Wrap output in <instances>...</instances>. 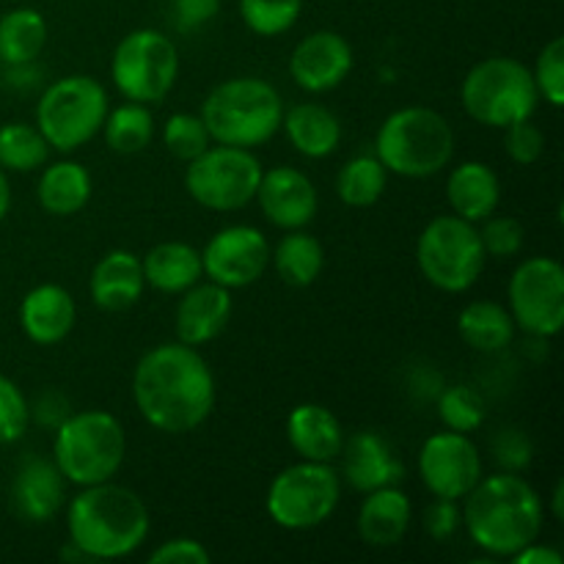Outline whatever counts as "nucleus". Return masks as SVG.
I'll return each mask as SVG.
<instances>
[{
  "mask_svg": "<svg viewBox=\"0 0 564 564\" xmlns=\"http://www.w3.org/2000/svg\"><path fill=\"white\" fill-rule=\"evenodd\" d=\"M132 400L149 427L185 435L215 411V378L202 352L191 345H158L138 361Z\"/></svg>",
  "mask_w": 564,
  "mask_h": 564,
  "instance_id": "nucleus-1",
  "label": "nucleus"
},
{
  "mask_svg": "<svg viewBox=\"0 0 564 564\" xmlns=\"http://www.w3.org/2000/svg\"><path fill=\"white\" fill-rule=\"evenodd\" d=\"M463 501L468 538L496 560H510L543 532V499L521 474L501 471L482 477Z\"/></svg>",
  "mask_w": 564,
  "mask_h": 564,
  "instance_id": "nucleus-2",
  "label": "nucleus"
},
{
  "mask_svg": "<svg viewBox=\"0 0 564 564\" xmlns=\"http://www.w3.org/2000/svg\"><path fill=\"white\" fill-rule=\"evenodd\" d=\"M147 501L135 490L110 482L88 485L66 507L69 543L88 562L132 556L149 538Z\"/></svg>",
  "mask_w": 564,
  "mask_h": 564,
  "instance_id": "nucleus-3",
  "label": "nucleus"
},
{
  "mask_svg": "<svg viewBox=\"0 0 564 564\" xmlns=\"http://www.w3.org/2000/svg\"><path fill=\"white\" fill-rule=\"evenodd\" d=\"M198 116L215 143L257 149L273 141L281 130L284 99L262 77H231L209 91Z\"/></svg>",
  "mask_w": 564,
  "mask_h": 564,
  "instance_id": "nucleus-4",
  "label": "nucleus"
},
{
  "mask_svg": "<svg viewBox=\"0 0 564 564\" xmlns=\"http://www.w3.org/2000/svg\"><path fill=\"white\" fill-rule=\"evenodd\" d=\"M457 138L449 121L433 108H400L380 124L375 154L389 174L427 180L441 174L455 158Z\"/></svg>",
  "mask_w": 564,
  "mask_h": 564,
  "instance_id": "nucleus-5",
  "label": "nucleus"
},
{
  "mask_svg": "<svg viewBox=\"0 0 564 564\" xmlns=\"http://www.w3.org/2000/svg\"><path fill=\"white\" fill-rule=\"evenodd\" d=\"M127 457V435L119 419L108 411L69 413L55 427L53 463L66 482L77 488L110 482Z\"/></svg>",
  "mask_w": 564,
  "mask_h": 564,
  "instance_id": "nucleus-6",
  "label": "nucleus"
},
{
  "mask_svg": "<svg viewBox=\"0 0 564 564\" xmlns=\"http://www.w3.org/2000/svg\"><path fill=\"white\" fill-rule=\"evenodd\" d=\"M460 99L477 124L505 130L516 121L532 119L540 91L527 64L510 55H494L468 69Z\"/></svg>",
  "mask_w": 564,
  "mask_h": 564,
  "instance_id": "nucleus-7",
  "label": "nucleus"
},
{
  "mask_svg": "<svg viewBox=\"0 0 564 564\" xmlns=\"http://www.w3.org/2000/svg\"><path fill=\"white\" fill-rule=\"evenodd\" d=\"M108 91L91 75H66L50 83L36 102V127L61 154H72L102 132Z\"/></svg>",
  "mask_w": 564,
  "mask_h": 564,
  "instance_id": "nucleus-8",
  "label": "nucleus"
},
{
  "mask_svg": "<svg viewBox=\"0 0 564 564\" xmlns=\"http://www.w3.org/2000/svg\"><path fill=\"white\" fill-rule=\"evenodd\" d=\"M416 262L435 290L460 295L477 284L488 257L477 224L452 213L424 226L416 242Z\"/></svg>",
  "mask_w": 564,
  "mask_h": 564,
  "instance_id": "nucleus-9",
  "label": "nucleus"
},
{
  "mask_svg": "<svg viewBox=\"0 0 564 564\" xmlns=\"http://www.w3.org/2000/svg\"><path fill=\"white\" fill-rule=\"evenodd\" d=\"M341 499V477L330 463L301 460L275 474L264 496L270 521L286 532H308L328 521Z\"/></svg>",
  "mask_w": 564,
  "mask_h": 564,
  "instance_id": "nucleus-10",
  "label": "nucleus"
},
{
  "mask_svg": "<svg viewBox=\"0 0 564 564\" xmlns=\"http://www.w3.org/2000/svg\"><path fill=\"white\" fill-rule=\"evenodd\" d=\"M180 75V50L154 28L127 33L110 58V77L119 94L130 102L158 105L174 88Z\"/></svg>",
  "mask_w": 564,
  "mask_h": 564,
  "instance_id": "nucleus-11",
  "label": "nucleus"
},
{
  "mask_svg": "<svg viewBox=\"0 0 564 564\" xmlns=\"http://www.w3.org/2000/svg\"><path fill=\"white\" fill-rule=\"evenodd\" d=\"M262 171L253 149L218 143L187 163L185 191L193 202L213 213H235L257 198Z\"/></svg>",
  "mask_w": 564,
  "mask_h": 564,
  "instance_id": "nucleus-12",
  "label": "nucleus"
},
{
  "mask_svg": "<svg viewBox=\"0 0 564 564\" xmlns=\"http://www.w3.org/2000/svg\"><path fill=\"white\" fill-rule=\"evenodd\" d=\"M516 328L534 339H551L564 325V268L551 257L521 262L507 286Z\"/></svg>",
  "mask_w": 564,
  "mask_h": 564,
  "instance_id": "nucleus-13",
  "label": "nucleus"
},
{
  "mask_svg": "<svg viewBox=\"0 0 564 564\" xmlns=\"http://www.w3.org/2000/svg\"><path fill=\"white\" fill-rule=\"evenodd\" d=\"M419 477L435 499L460 501L482 479V455L471 435L455 430L435 433L419 452Z\"/></svg>",
  "mask_w": 564,
  "mask_h": 564,
  "instance_id": "nucleus-14",
  "label": "nucleus"
},
{
  "mask_svg": "<svg viewBox=\"0 0 564 564\" xmlns=\"http://www.w3.org/2000/svg\"><path fill=\"white\" fill-rule=\"evenodd\" d=\"M204 275L226 290L257 284L270 264V242L257 226L235 224L213 235L202 251Z\"/></svg>",
  "mask_w": 564,
  "mask_h": 564,
  "instance_id": "nucleus-15",
  "label": "nucleus"
},
{
  "mask_svg": "<svg viewBox=\"0 0 564 564\" xmlns=\"http://www.w3.org/2000/svg\"><path fill=\"white\" fill-rule=\"evenodd\" d=\"M352 47L341 33L314 31L295 44L290 55V77L308 94L339 88L352 69Z\"/></svg>",
  "mask_w": 564,
  "mask_h": 564,
  "instance_id": "nucleus-16",
  "label": "nucleus"
},
{
  "mask_svg": "<svg viewBox=\"0 0 564 564\" xmlns=\"http://www.w3.org/2000/svg\"><path fill=\"white\" fill-rule=\"evenodd\" d=\"M257 202L264 218L275 229H306L319 209V196L314 182L292 165H275L262 171L257 187Z\"/></svg>",
  "mask_w": 564,
  "mask_h": 564,
  "instance_id": "nucleus-17",
  "label": "nucleus"
},
{
  "mask_svg": "<svg viewBox=\"0 0 564 564\" xmlns=\"http://www.w3.org/2000/svg\"><path fill=\"white\" fill-rule=\"evenodd\" d=\"M345 455V482L358 494H372L378 488L400 485L405 477L400 455L394 446L375 430H361V433L345 438L341 446Z\"/></svg>",
  "mask_w": 564,
  "mask_h": 564,
  "instance_id": "nucleus-18",
  "label": "nucleus"
},
{
  "mask_svg": "<svg viewBox=\"0 0 564 564\" xmlns=\"http://www.w3.org/2000/svg\"><path fill=\"white\" fill-rule=\"evenodd\" d=\"M66 501V479L53 460L25 457L11 482V510L25 523H47Z\"/></svg>",
  "mask_w": 564,
  "mask_h": 564,
  "instance_id": "nucleus-19",
  "label": "nucleus"
},
{
  "mask_svg": "<svg viewBox=\"0 0 564 564\" xmlns=\"http://www.w3.org/2000/svg\"><path fill=\"white\" fill-rule=\"evenodd\" d=\"M231 308H235L231 290L215 281H204V284L198 281L191 290L182 292V301L176 306V339L191 347L209 345L229 325Z\"/></svg>",
  "mask_w": 564,
  "mask_h": 564,
  "instance_id": "nucleus-20",
  "label": "nucleus"
},
{
  "mask_svg": "<svg viewBox=\"0 0 564 564\" xmlns=\"http://www.w3.org/2000/svg\"><path fill=\"white\" fill-rule=\"evenodd\" d=\"M77 323V303L58 284H39L22 297L20 325L39 347H53L72 334Z\"/></svg>",
  "mask_w": 564,
  "mask_h": 564,
  "instance_id": "nucleus-21",
  "label": "nucleus"
},
{
  "mask_svg": "<svg viewBox=\"0 0 564 564\" xmlns=\"http://www.w3.org/2000/svg\"><path fill=\"white\" fill-rule=\"evenodd\" d=\"M143 290H147V279H143L141 257L124 248L105 253L94 264L91 279H88L94 306L105 312H127L141 301Z\"/></svg>",
  "mask_w": 564,
  "mask_h": 564,
  "instance_id": "nucleus-22",
  "label": "nucleus"
},
{
  "mask_svg": "<svg viewBox=\"0 0 564 564\" xmlns=\"http://www.w3.org/2000/svg\"><path fill=\"white\" fill-rule=\"evenodd\" d=\"M286 438L292 449L301 455V460L334 463L341 457L345 446V427L336 419L334 411L317 402H303L295 405L286 416Z\"/></svg>",
  "mask_w": 564,
  "mask_h": 564,
  "instance_id": "nucleus-23",
  "label": "nucleus"
},
{
  "mask_svg": "<svg viewBox=\"0 0 564 564\" xmlns=\"http://www.w3.org/2000/svg\"><path fill=\"white\" fill-rule=\"evenodd\" d=\"M367 499L361 501L358 510V538L372 549H394L405 540L411 529L413 507L411 499L400 490V485L378 488L372 494H364Z\"/></svg>",
  "mask_w": 564,
  "mask_h": 564,
  "instance_id": "nucleus-24",
  "label": "nucleus"
},
{
  "mask_svg": "<svg viewBox=\"0 0 564 564\" xmlns=\"http://www.w3.org/2000/svg\"><path fill=\"white\" fill-rule=\"evenodd\" d=\"M446 202H449L452 213L471 224L490 218L501 204L499 174L479 160H466V163L455 165L446 180Z\"/></svg>",
  "mask_w": 564,
  "mask_h": 564,
  "instance_id": "nucleus-25",
  "label": "nucleus"
},
{
  "mask_svg": "<svg viewBox=\"0 0 564 564\" xmlns=\"http://www.w3.org/2000/svg\"><path fill=\"white\" fill-rule=\"evenodd\" d=\"M281 130H284L292 149L308 160L328 158L341 143L339 116L319 102L292 105L290 110H284Z\"/></svg>",
  "mask_w": 564,
  "mask_h": 564,
  "instance_id": "nucleus-26",
  "label": "nucleus"
},
{
  "mask_svg": "<svg viewBox=\"0 0 564 564\" xmlns=\"http://www.w3.org/2000/svg\"><path fill=\"white\" fill-rule=\"evenodd\" d=\"M147 286L163 295H182L204 279L202 251L180 240L160 242L141 259Z\"/></svg>",
  "mask_w": 564,
  "mask_h": 564,
  "instance_id": "nucleus-27",
  "label": "nucleus"
},
{
  "mask_svg": "<svg viewBox=\"0 0 564 564\" xmlns=\"http://www.w3.org/2000/svg\"><path fill=\"white\" fill-rule=\"evenodd\" d=\"M91 191L94 182L86 165L75 163V160H58V163H50L39 176L36 198L47 215L69 218L86 207Z\"/></svg>",
  "mask_w": 564,
  "mask_h": 564,
  "instance_id": "nucleus-28",
  "label": "nucleus"
},
{
  "mask_svg": "<svg viewBox=\"0 0 564 564\" xmlns=\"http://www.w3.org/2000/svg\"><path fill=\"white\" fill-rule=\"evenodd\" d=\"M457 334L471 350L501 352L516 339V319L510 308L482 297L463 306V312L457 314Z\"/></svg>",
  "mask_w": 564,
  "mask_h": 564,
  "instance_id": "nucleus-29",
  "label": "nucleus"
},
{
  "mask_svg": "<svg viewBox=\"0 0 564 564\" xmlns=\"http://www.w3.org/2000/svg\"><path fill=\"white\" fill-rule=\"evenodd\" d=\"M270 259L275 264V273L290 286H312L319 279L325 268V248L314 235L303 229L286 231L279 240V246L270 251Z\"/></svg>",
  "mask_w": 564,
  "mask_h": 564,
  "instance_id": "nucleus-30",
  "label": "nucleus"
},
{
  "mask_svg": "<svg viewBox=\"0 0 564 564\" xmlns=\"http://www.w3.org/2000/svg\"><path fill=\"white\" fill-rule=\"evenodd\" d=\"M47 44V22L36 9H11L0 17V64H31Z\"/></svg>",
  "mask_w": 564,
  "mask_h": 564,
  "instance_id": "nucleus-31",
  "label": "nucleus"
},
{
  "mask_svg": "<svg viewBox=\"0 0 564 564\" xmlns=\"http://www.w3.org/2000/svg\"><path fill=\"white\" fill-rule=\"evenodd\" d=\"M105 143L116 154H138L152 143L154 138V116L149 105L130 102L119 105L116 110H108L102 124Z\"/></svg>",
  "mask_w": 564,
  "mask_h": 564,
  "instance_id": "nucleus-32",
  "label": "nucleus"
},
{
  "mask_svg": "<svg viewBox=\"0 0 564 564\" xmlns=\"http://www.w3.org/2000/svg\"><path fill=\"white\" fill-rule=\"evenodd\" d=\"M389 185V171L380 163L378 154H358V158L347 160L345 169L336 176V196L347 204V207H372L380 202Z\"/></svg>",
  "mask_w": 564,
  "mask_h": 564,
  "instance_id": "nucleus-33",
  "label": "nucleus"
},
{
  "mask_svg": "<svg viewBox=\"0 0 564 564\" xmlns=\"http://www.w3.org/2000/svg\"><path fill=\"white\" fill-rule=\"evenodd\" d=\"M50 158V143L39 127L25 121H6L0 124V169L6 174H31L42 169Z\"/></svg>",
  "mask_w": 564,
  "mask_h": 564,
  "instance_id": "nucleus-34",
  "label": "nucleus"
},
{
  "mask_svg": "<svg viewBox=\"0 0 564 564\" xmlns=\"http://www.w3.org/2000/svg\"><path fill=\"white\" fill-rule=\"evenodd\" d=\"M303 0H240V17L257 36H281L301 20Z\"/></svg>",
  "mask_w": 564,
  "mask_h": 564,
  "instance_id": "nucleus-35",
  "label": "nucleus"
},
{
  "mask_svg": "<svg viewBox=\"0 0 564 564\" xmlns=\"http://www.w3.org/2000/svg\"><path fill=\"white\" fill-rule=\"evenodd\" d=\"M438 416L446 430L471 435L485 422V402L471 386H449L438 397Z\"/></svg>",
  "mask_w": 564,
  "mask_h": 564,
  "instance_id": "nucleus-36",
  "label": "nucleus"
},
{
  "mask_svg": "<svg viewBox=\"0 0 564 564\" xmlns=\"http://www.w3.org/2000/svg\"><path fill=\"white\" fill-rule=\"evenodd\" d=\"M163 143L176 160L191 163V160H196L198 154L207 152V149L213 147V138H209L202 116L174 113L169 116V121H165L163 127Z\"/></svg>",
  "mask_w": 564,
  "mask_h": 564,
  "instance_id": "nucleus-37",
  "label": "nucleus"
},
{
  "mask_svg": "<svg viewBox=\"0 0 564 564\" xmlns=\"http://www.w3.org/2000/svg\"><path fill=\"white\" fill-rule=\"evenodd\" d=\"M534 86H538L540 99L551 108L564 105V39L554 36L538 55V64L532 69Z\"/></svg>",
  "mask_w": 564,
  "mask_h": 564,
  "instance_id": "nucleus-38",
  "label": "nucleus"
},
{
  "mask_svg": "<svg viewBox=\"0 0 564 564\" xmlns=\"http://www.w3.org/2000/svg\"><path fill=\"white\" fill-rule=\"evenodd\" d=\"M31 427V402L20 386L0 375V446L17 444Z\"/></svg>",
  "mask_w": 564,
  "mask_h": 564,
  "instance_id": "nucleus-39",
  "label": "nucleus"
},
{
  "mask_svg": "<svg viewBox=\"0 0 564 564\" xmlns=\"http://www.w3.org/2000/svg\"><path fill=\"white\" fill-rule=\"evenodd\" d=\"M523 226L521 220L507 218V215H490L485 218V226L479 229V240H482L485 257L496 259H512L521 253L523 248Z\"/></svg>",
  "mask_w": 564,
  "mask_h": 564,
  "instance_id": "nucleus-40",
  "label": "nucleus"
},
{
  "mask_svg": "<svg viewBox=\"0 0 564 564\" xmlns=\"http://www.w3.org/2000/svg\"><path fill=\"white\" fill-rule=\"evenodd\" d=\"M505 152L507 158L518 165L538 163L545 152L543 130H540L532 119H523L505 127Z\"/></svg>",
  "mask_w": 564,
  "mask_h": 564,
  "instance_id": "nucleus-41",
  "label": "nucleus"
},
{
  "mask_svg": "<svg viewBox=\"0 0 564 564\" xmlns=\"http://www.w3.org/2000/svg\"><path fill=\"white\" fill-rule=\"evenodd\" d=\"M532 441H529L523 430L507 427L494 438V457L501 466V471H527L529 463H532Z\"/></svg>",
  "mask_w": 564,
  "mask_h": 564,
  "instance_id": "nucleus-42",
  "label": "nucleus"
},
{
  "mask_svg": "<svg viewBox=\"0 0 564 564\" xmlns=\"http://www.w3.org/2000/svg\"><path fill=\"white\" fill-rule=\"evenodd\" d=\"M463 527V510L457 501L452 499H435L433 505L424 510V532L435 540V543H446L457 534Z\"/></svg>",
  "mask_w": 564,
  "mask_h": 564,
  "instance_id": "nucleus-43",
  "label": "nucleus"
},
{
  "mask_svg": "<svg viewBox=\"0 0 564 564\" xmlns=\"http://www.w3.org/2000/svg\"><path fill=\"white\" fill-rule=\"evenodd\" d=\"M209 551L193 538H174L149 554V564H209Z\"/></svg>",
  "mask_w": 564,
  "mask_h": 564,
  "instance_id": "nucleus-44",
  "label": "nucleus"
},
{
  "mask_svg": "<svg viewBox=\"0 0 564 564\" xmlns=\"http://www.w3.org/2000/svg\"><path fill=\"white\" fill-rule=\"evenodd\" d=\"M171 9H174L176 31L193 33L218 17L220 0H171Z\"/></svg>",
  "mask_w": 564,
  "mask_h": 564,
  "instance_id": "nucleus-45",
  "label": "nucleus"
},
{
  "mask_svg": "<svg viewBox=\"0 0 564 564\" xmlns=\"http://www.w3.org/2000/svg\"><path fill=\"white\" fill-rule=\"evenodd\" d=\"M72 405L58 389H47L36 397V402L31 405V419H36L42 427L55 430L58 424H64L69 419Z\"/></svg>",
  "mask_w": 564,
  "mask_h": 564,
  "instance_id": "nucleus-46",
  "label": "nucleus"
},
{
  "mask_svg": "<svg viewBox=\"0 0 564 564\" xmlns=\"http://www.w3.org/2000/svg\"><path fill=\"white\" fill-rule=\"evenodd\" d=\"M516 564H562L560 551L549 549V545H540L538 540L529 545H523L516 556H510Z\"/></svg>",
  "mask_w": 564,
  "mask_h": 564,
  "instance_id": "nucleus-47",
  "label": "nucleus"
},
{
  "mask_svg": "<svg viewBox=\"0 0 564 564\" xmlns=\"http://www.w3.org/2000/svg\"><path fill=\"white\" fill-rule=\"evenodd\" d=\"M11 209V185H9V176H6V171L0 169V220L9 215Z\"/></svg>",
  "mask_w": 564,
  "mask_h": 564,
  "instance_id": "nucleus-48",
  "label": "nucleus"
},
{
  "mask_svg": "<svg viewBox=\"0 0 564 564\" xmlns=\"http://www.w3.org/2000/svg\"><path fill=\"white\" fill-rule=\"evenodd\" d=\"M551 512H554L556 521H562L564 518V482L554 485V494H551Z\"/></svg>",
  "mask_w": 564,
  "mask_h": 564,
  "instance_id": "nucleus-49",
  "label": "nucleus"
}]
</instances>
